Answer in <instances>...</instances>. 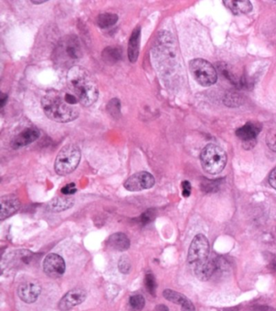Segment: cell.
I'll list each match as a JSON object with an SVG mask.
<instances>
[{"mask_svg": "<svg viewBox=\"0 0 276 311\" xmlns=\"http://www.w3.org/2000/svg\"><path fill=\"white\" fill-rule=\"evenodd\" d=\"M78 101L74 94L53 90L43 97L42 106L50 120L68 123L76 120L79 116L80 109L76 105Z\"/></svg>", "mask_w": 276, "mask_h": 311, "instance_id": "1", "label": "cell"}, {"mask_svg": "<svg viewBox=\"0 0 276 311\" xmlns=\"http://www.w3.org/2000/svg\"><path fill=\"white\" fill-rule=\"evenodd\" d=\"M210 247L208 240L204 235H198L193 238L189 251L188 263L198 279L208 281L220 268V263L214 259H210Z\"/></svg>", "mask_w": 276, "mask_h": 311, "instance_id": "2", "label": "cell"}, {"mask_svg": "<svg viewBox=\"0 0 276 311\" xmlns=\"http://www.w3.org/2000/svg\"><path fill=\"white\" fill-rule=\"evenodd\" d=\"M69 89L85 106H90L98 98L97 85L86 69L74 66L69 69L67 76Z\"/></svg>", "mask_w": 276, "mask_h": 311, "instance_id": "3", "label": "cell"}, {"mask_svg": "<svg viewBox=\"0 0 276 311\" xmlns=\"http://www.w3.org/2000/svg\"><path fill=\"white\" fill-rule=\"evenodd\" d=\"M83 56V49L79 37L75 35L63 36L53 52L52 59L58 67L69 69Z\"/></svg>", "mask_w": 276, "mask_h": 311, "instance_id": "4", "label": "cell"}, {"mask_svg": "<svg viewBox=\"0 0 276 311\" xmlns=\"http://www.w3.org/2000/svg\"><path fill=\"white\" fill-rule=\"evenodd\" d=\"M202 166L210 174H218L223 171L227 164V154L216 144H208L200 155Z\"/></svg>", "mask_w": 276, "mask_h": 311, "instance_id": "5", "label": "cell"}, {"mask_svg": "<svg viewBox=\"0 0 276 311\" xmlns=\"http://www.w3.org/2000/svg\"><path fill=\"white\" fill-rule=\"evenodd\" d=\"M81 158L79 147L75 144L65 146L57 155L55 163V172L59 175H68L79 166Z\"/></svg>", "mask_w": 276, "mask_h": 311, "instance_id": "6", "label": "cell"}, {"mask_svg": "<svg viewBox=\"0 0 276 311\" xmlns=\"http://www.w3.org/2000/svg\"><path fill=\"white\" fill-rule=\"evenodd\" d=\"M189 71L193 79L204 87L214 85L217 81V71L213 65L203 59H195L189 63Z\"/></svg>", "mask_w": 276, "mask_h": 311, "instance_id": "7", "label": "cell"}, {"mask_svg": "<svg viewBox=\"0 0 276 311\" xmlns=\"http://www.w3.org/2000/svg\"><path fill=\"white\" fill-rule=\"evenodd\" d=\"M155 182V178L150 173L142 171L131 176L124 183V187L129 191H140L152 187Z\"/></svg>", "mask_w": 276, "mask_h": 311, "instance_id": "8", "label": "cell"}, {"mask_svg": "<svg viewBox=\"0 0 276 311\" xmlns=\"http://www.w3.org/2000/svg\"><path fill=\"white\" fill-rule=\"evenodd\" d=\"M262 126L258 123H247L236 131V135L242 142L246 149L254 147L257 136L260 133Z\"/></svg>", "mask_w": 276, "mask_h": 311, "instance_id": "9", "label": "cell"}, {"mask_svg": "<svg viewBox=\"0 0 276 311\" xmlns=\"http://www.w3.org/2000/svg\"><path fill=\"white\" fill-rule=\"evenodd\" d=\"M44 273L51 277L56 279L62 277L66 271V263L64 259L57 254H50L47 255L43 262Z\"/></svg>", "mask_w": 276, "mask_h": 311, "instance_id": "10", "label": "cell"}, {"mask_svg": "<svg viewBox=\"0 0 276 311\" xmlns=\"http://www.w3.org/2000/svg\"><path fill=\"white\" fill-rule=\"evenodd\" d=\"M87 293L85 289L75 288L67 292L59 303V308L62 311H67L76 305H81L85 301Z\"/></svg>", "mask_w": 276, "mask_h": 311, "instance_id": "11", "label": "cell"}, {"mask_svg": "<svg viewBox=\"0 0 276 311\" xmlns=\"http://www.w3.org/2000/svg\"><path fill=\"white\" fill-rule=\"evenodd\" d=\"M40 136V132L36 128H27L13 138L11 145L14 149L24 148L36 141Z\"/></svg>", "mask_w": 276, "mask_h": 311, "instance_id": "12", "label": "cell"}, {"mask_svg": "<svg viewBox=\"0 0 276 311\" xmlns=\"http://www.w3.org/2000/svg\"><path fill=\"white\" fill-rule=\"evenodd\" d=\"M1 203V212H0V219L1 220L10 217L15 214L20 207V200L14 195H7L0 199Z\"/></svg>", "mask_w": 276, "mask_h": 311, "instance_id": "13", "label": "cell"}, {"mask_svg": "<svg viewBox=\"0 0 276 311\" xmlns=\"http://www.w3.org/2000/svg\"><path fill=\"white\" fill-rule=\"evenodd\" d=\"M19 297L25 303H32L38 298L41 287L36 284L26 282L19 285L17 289Z\"/></svg>", "mask_w": 276, "mask_h": 311, "instance_id": "14", "label": "cell"}, {"mask_svg": "<svg viewBox=\"0 0 276 311\" xmlns=\"http://www.w3.org/2000/svg\"><path fill=\"white\" fill-rule=\"evenodd\" d=\"M163 296L168 301L174 303L178 304L182 306V311H195L191 301L182 293L174 291L171 289H166L163 293Z\"/></svg>", "mask_w": 276, "mask_h": 311, "instance_id": "15", "label": "cell"}, {"mask_svg": "<svg viewBox=\"0 0 276 311\" xmlns=\"http://www.w3.org/2000/svg\"><path fill=\"white\" fill-rule=\"evenodd\" d=\"M140 37H141V28L140 26H137L131 33L128 43V58L132 63H135L139 58Z\"/></svg>", "mask_w": 276, "mask_h": 311, "instance_id": "16", "label": "cell"}, {"mask_svg": "<svg viewBox=\"0 0 276 311\" xmlns=\"http://www.w3.org/2000/svg\"><path fill=\"white\" fill-rule=\"evenodd\" d=\"M108 243L111 248L119 251H127L131 246L129 239L123 232H115L113 235H111Z\"/></svg>", "mask_w": 276, "mask_h": 311, "instance_id": "17", "label": "cell"}, {"mask_svg": "<svg viewBox=\"0 0 276 311\" xmlns=\"http://www.w3.org/2000/svg\"><path fill=\"white\" fill-rule=\"evenodd\" d=\"M74 203V199L71 197H57L49 202L47 209L54 212H63L71 208Z\"/></svg>", "mask_w": 276, "mask_h": 311, "instance_id": "18", "label": "cell"}, {"mask_svg": "<svg viewBox=\"0 0 276 311\" xmlns=\"http://www.w3.org/2000/svg\"><path fill=\"white\" fill-rule=\"evenodd\" d=\"M224 4L235 15L246 14L252 10V4L250 1H224Z\"/></svg>", "mask_w": 276, "mask_h": 311, "instance_id": "19", "label": "cell"}, {"mask_svg": "<svg viewBox=\"0 0 276 311\" xmlns=\"http://www.w3.org/2000/svg\"><path fill=\"white\" fill-rule=\"evenodd\" d=\"M103 60L109 64H114L122 59V51L119 47H109L102 52Z\"/></svg>", "mask_w": 276, "mask_h": 311, "instance_id": "20", "label": "cell"}, {"mask_svg": "<svg viewBox=\"0 0 276 311\" xmlns=\"http://www.w3.org/2000/svg\"><path fill=\"white\" fill-rule=\"evenodd\" d=\"M119 20V16L113 13H102L97 18V24L101 28H109L114 25Z\"/></svg>", "mask_w": 276, "mask_h": 311, "instance_id": "21", "label": "cell"}, {"mask_svg": "<svg viewBox=\"0 0 276 311\" xmlns=\"http://www.w3.org/2000/svg\"><path fill=\"white\" fill-rule=\"evenodd\" d=\"M107 111L109 115L119 119L121 116V103L117 98H113L107 105Z\"/></svg>", "mask_w": 276, "mask_h": 311, "instance_id": "22", "label": "cell"}, {"mask_svg": "<svg viewBox=\"0 0 276 311\" xmlns=\"http://www.w3.org/2000/svg\"><path fill=\"white\" fill-rule=\"evenodd\" d=\"M130 305L135 309H142L145 305V299L142 295L132 296L130 298Z\"/></svg>", "mask_w": 276, "mask_h": 311, "instance_id": "23", "label": "cell"}, {"mask_svg": "<svg viewBox=\"0 0 276 311\" xmlns=\"http://www.w3.org/2000/svg\"><path fill=\"white\" fill-rule=\"evenodd\" d=\"M145 285L147 291L151 293V295L155 296L156 283H155V277L151 273H147L145 277Z\"/></svg>", "mask_w": 276, "mask_h": 311, "instance_id": "24", "label": "cell"}, {"mask_svg": "<svg viewBox=\"0 0 276 311\" xmlns=\"http://www.w3.org/2000/svg\"><path fill=\"white\" fill-rule=\"evenodd\" d=\"M131 265L130 263L129 258L126 255L122 256L119 262V268L120 271L123 274H127L131 271Z\"/></svg>", "mask_w": 276, "mask_h": 311, "instance_id": "25", "label": "cell"}, {"mask_svg": "<svg viewBox=\"0 0 276 311\" xmlns=\"http://www.w3.org/2000/svg\"><path fill=\"white\" fill-rule=\"evenodd\" d=\"M154 217H155L154 210H152V209L147 210V212H144L141 216H139V223L141 225H146V224L152 221Z\"/></svg>", "mask_w": 276, "mask_h": 311, "instance_id": "26", "label": "cell"}, {"mask_svg": "<svg viewBox=\"0 0 276 311\" xmlns=\"http://www.w3.org/2000/svg\"><path fill=\"white\" fill-rule=\"evenodd\" d=\"M266 140L269 148L276 152V129L271 130L267 133Z\"/></svg>", "mask_w": 276, "mask_h": 311, "instance_id": "27", "label": "cell"}, {"mask_svg": "<svg viewBox=\"0 0 276 311\" xmlns=\"http://www.w3.org/2000/svg\"><path fill=\"white\" fill-rule=\"evenodd\" d=\"M77 191L76 186L75 183H69L66 186H63L61 190V193L64 196H71L75 194Z\"/></svg>", "mask_w": 276, "mask_h": 311, "instance_id": "28", "label": "cell"}, {"mask_svg": "<svg viewBox=\"0 0 276 311\" xmlns=\"http://www.w3.org/2000/svg\"><path fill=\"white\" fill-rule=\"evenodd\" d=\"M182 195L184 197H189L191 193V185L188 181H184L182 183Z\"/></svg>", "mask_w": 276, "mask_h": 311, "instance_id": "29", "label": "cell"}, {"mask_svg": "<svg viewBox=\"0 0 276 311\" xmlns=\"http://www.w3.org/2000/svg\"><path fill=\"white\" fill-rule=\"evenodd\" d=\"M269 183L276 190V167L274 168L269 174Z\"/></svg>", "mask_w": 276, "mask_h": 311, "instance_id": "30", "label": "cell"}, {"mask_svg": "<svg viewBox=\"0 0 276 311\" xmlns=\"http://www.w3.org/2000/svg\"><path fill=\"white\" fill-rule=\"evenodd\" d=\"M269 267L273 271H276V255H272L269 263Z\"/></svg>", "mask_w": 276, "mask_h": 311, "instance_id": "31", "label": "cell"}, {"mask_svg": "<svg viewBox=\"0 0 276 311\" xmlns=\"http://www.w3.org/2000/svg\"><path fill=\"white\" fill-rule=\"evenodd\" d=\"M7 99H8V96L5 94H2V97H1V101H0V104H1V108L4 107L5 104H6Z\"/></svg>", "mask_w": 276, "mask_h": 311, "instance_id": "32", "label": "cell"}, {"mask_svg": "<svg viewBox=\"0 0 276 311\" xmlns=\"http://www.w3.org/2000/svg\"><path fill=\"white\" fill-rule=\"evenodd\" d=\"M155 311H169V309L165 305H159L155 308Z\"/></svg>", "mask_w": 276, "mask_h": 311, "instance_id": "33", "label": "cell"}, {"mask_svg": "<svg viewBox=\"0 0 276 311\" xmlns=\"http://www.w3.org/2000/svg\"><path fill=\"white\" fill-rule=\"evenodd\" d=\"M46 2H47V1H38V2H36V1H32V4H41Z\"/></svg>", "mask_w": 276, "mask_h": 311, "instance_id": "34", "label": "cell"}]
</instances>
